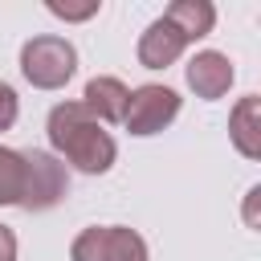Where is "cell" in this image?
I'll list each match as a JSON object with an SVG mask.
<instances>
[{
  "label": "cell",
  "instance_id": "cell-1",
  "mask_svg": "<svg viewBox=\"0 0 261 261\" xmlns=\"http://www.w3.org/2000/svg\"><path fill=\"white\" fill-rule=\"evenodd\" d=\"M49 143L57 155H65L77 171L86 175H102L114 163V139L106 135V126L82 106V102H57L49 110Z\"/></svg>",
  "mask_w": 261,
  "mask_h": 261
},
{
  "label": "cell",
  "instance_id": "cell-2",
  "mask_svg": "<svg viewBox=\"0 0 261 261\" xmlns=\"http://www.w3.org/2000/svg\"><path fill=\"white\" fill-rule=\"evenodd\" d=\"M20 69L37 90H61L77 69V53L65 37H33L20 49Z\"/></svg>",
  "mask_w": 261,
  "mask_h": 261
},
{
  "label": "cell",
  "instance_id": "cell-3",
  "mask_svg": "<svg viewBox=\"0 0 261 261\" xmlns=\"http://www.w3.org/2000/svg\"><path fill=\"white\" fill-rule=\"evenodd\" d=\"M69 261H147V241L122 224H94L73 237Z\"/></svg>",
  "mask_w": 261,
  "mask_h": 261
},
{
  "label": "cell",
  "instance_id": "cell-4",
  "mask_svg": "<svg viewBox=\"0 0 261 261\" xmlns=\"http://www.w3.org/2000/svg\"><path fill=\"white\" fill-rule=\"evenodd\" d=\"M24 155V196H20V208L29 212H45L53 208L65 188H69V175H65V163H57L49 151H20Z\"/></svg>",
  "mask_w": 261,
  "mask_h": 261
},
{
  "label": "cell",
  "instance_id": "cell-5",
  "mask_svg": "<svg viewBox=\"0 0 261 261\" xmlns=\"http://www.w3.org/2000/svg\"><path fill=\"white\" fill-rule=\"evenodd\" d=\"M175 114H179V94H175V90H167V86H139V90H130V98H126L122 126H126L130 135H155V130H163Z\"/></svg>",
  "mask_w": 261,
  "mask_h": 261
},
{
  "label": "cell",
  "instance_id": "cell-6",
  "mask_svg": "<svg viewBox=\"0 0 261 261\" xmlns=\"http://www.w3.org/2000/svg\"><path fill=\"white\" fill-rule=\"evenodd\" d=\"M232 61L224 57V53H216V49H204V53H196L192 61H188V86L196 90V98H224L228 94V86H232Z\"/></svg>",
  "mask_w": 261,
  "mask_h": 261
},
{
  "label": "cell",
  "instance_id": "cell-7",
  "mask_svg": "<svg viewBox=\"0 0 261 261\" xmlns=\"http://www.w3.org/2000/svg\"><path fill=\"white\" fill-rule=\"evenodd\" d=\"M184 49H188V41H184V33H179L167 16L151 20L147 33L139 37V61H143L147 69H163V65H171Z\"/></svg>",
  "mask_w": 261,
  "mask_h": 261
},
{
  "label": "cell",
  "instance_id": "cell-8",
  "mask_svg": "<svg viewBox=\"0 0 261 261\" xmlns=\"http://www.w3.org/2000/svg\"><path fill=\"white\" fill-rule=\"evenodd\" d=\"M126 98H130V90H126L118 77H90V82H86V94H82V106H86L98 122H122Z\"/></svg>",
  "mask_w": 261,
  "mask_h": 261
},
{
  "label": "cell",
  "instance_id": "cell-9",
  "mask_svg": "<svg viewBox=\"0 0 261 261\" xmlns=\"http://www.w3.org/2000/svg\"><path fill=\"white\" fill-rule=\"evenodd\" d=\"M228 135H232V143H237V151L245 159H261V98L257 94H249V98H241L232 106Z\"/></svg>",
  "mask_w": 261,
  "mask_h": 261
},
{
  "label": "cell",
  "instance_id": "cell-10",
  "mask_svg": "<svg viewBox=\"0 0 261 261\" xmlns=\"http://www.w3.org/2000/svg\"><path fill=\"white\" fill-rule=\"evenodd\" d=\"M163 16L184 33V41H200V37H208L212 24H216V8H212L208 0H175V4H167Z\"/></svg>",
  "mask_w": 261,
  "mask_h": 261
},
{
  "label": "cell",
  "instance_id": "cell-11",
  "mask_svg": "<svg viewBox=\"0 0 261 261\" xmlns=\"http://www.w3.org/2000/svg\"><path fill=\"white\" fill-rule=\"evenodd\" d=\"M24 196V155L0 147V204H20Z\"/></svg>",
  "mask_w": 261,
  "mask_h": 261
},
{
  "label": "cell",
  "instance_id": "cell-12",
  "mask_svg": "<svg viewBox=\"0 0 261 261\" xmlns=\"http://www.w3.org/2000/svg\"><path fill=\"white\" fill-rule=\"evenodd\" d=\"M53 16H61V20H90L94 12H98V0H86V4H61V0H49L45 4Z\"/></svg>",
  "mask_w": 261,
  "mask_h": 261
},
{
  "label": "cell",
  "instance_id": "cell-13",
  "mask_svg": "<svg viewBox=\"0 0 261 261\" xmlns=\"http://www.w3.org/2000/svg\"><path fill=\"white\" fill-rule=\"evenodd\" d=\"M20 114V102H16V90L8 82H0V130H8Z\"/></svg>",
  "mask_w": 261,
  "mask_h": 261
},
{
  "label": "cell",
  "instance_id": "cell-14",
  "mask_svg": "<svg viewBox=\"0 0 261 261\" xmlns=\"http://www.w3.org/2000/svg\"><path fill=\"white\" fill-rule=\"evenodd\" d=\"M0 261H16V237L4 224H0Z\"/></svg>",
  "mask_w": 261,
  "mask_h": 261
}]
</instances>
